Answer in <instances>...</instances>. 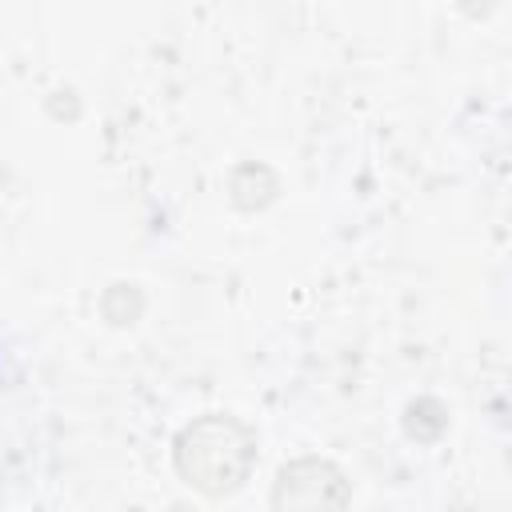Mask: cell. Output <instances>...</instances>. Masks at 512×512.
Listing matches in <instances>:
<instances>
[{"label":"cell","mask_w":512,"mask_h":512,"mask_svg":"<svg viewBox=\"0 0 512 512\" xmlns=\"http://www.w3.org/2000/svg\"><path fill=\"white\" fill-rule=\"evenodd\" d=\"M176 476L200 496H232L256 468V436L244 420L228 412H208L184 424L172 440Z\"/></svg>","instance_id":"6da1fadb"},{"label":"cell","mask_w":512,"mask_h":512,"mask_svg":"<svg viewBox=\"0 0 512 512\" xmlns=\"http://www.w3.org/2000/svg\"><path fill=\"white\" fill-rule=\"evenodd\" d=\"M348 500V480L332 460L300 456L276 472L272 508H340Z\"/></svg>","instance_id":"7a4b0ae2"}]
</instances>
